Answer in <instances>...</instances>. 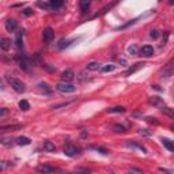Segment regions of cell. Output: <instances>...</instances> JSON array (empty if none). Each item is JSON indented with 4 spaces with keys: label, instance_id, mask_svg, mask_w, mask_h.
I'll use <instances>...</instances> for the list:
<instances>
[{
    "label": "cell",
    "instance_id": "6da1fadb",
    "mask_svg": "<svg viewBox=\"0 0 174 174\" xmlns=\"http://www.w3.org/2000/svg\"><path fill=\"white\" fill-rule=\"evenodd\" d=\"M7 82L10 83V86H11L16 93H25V90H26V86H25L23 82L19 79H16V78H14V76H7Z\"/></svg>",
    "mask_w": 174,
    "mask_h": 174
},
{
    "label": "cell",
    "instance_id": "7a4b0ae2",
    "mask_svg": "<svg viewBox=\"0 0 174 174\" xmlns=\"http://www.w3.org/2000/svg\"><path fill=\"white\" fill-rule=\"evenodd\" d=\"M56 90L60 91V93H75L76 87L71 83H64V82H61V83L56 84Z\"/></svg>",
    "mask_w": 174,
    "mask_h": 174
},
{
    "label": "cell",
    "instance_id": "3957f363",
    "mask_svg": "<svg viewBox=\"0 0 174 174\" xmlns=\"http://www.w3.org/2000/svg\"><path fill=\"white\" fill-rule=\"evenodd\" d=\"M173 75H174V60H171L170 63H167L166 67L162 69L161 76L165 78V79H167V78H170V76H173Z\"/></svg>",
    "mask_w": 174,
    "mask_h": 174
},
{
    "label": "cell",
    "instance_id": "277c9868",
    "mask_svg": "<svg viewBox=\"0 0 174 174\" xmlns=\"http://www.w3.org/2000/svg\"><path fill=\"white\" fill-rule=\"evenodd\" d=\"M79 152H80V150L76 146H74V144H67V146L64 147V154L67 155V156L74 158V156H78Z\"/></svg>",
    "mask_w": 174,
    "mask_h": 174
},
{
    "label": "cell",
    "instance_id": "5b68a950",
    "mask_svg": "<svg viewBox=\"0 0 174 174\" xmlns=\"http://www.w3.org/2000/svg\"><path fill=\"white\" fill-rule=\"evenodd\" d=\"M42 37H44V41L45 42H51L53 38H55V32L52 27H46L42 33Z\"/></svg>",
    "mask_w": 174,
    "mask_h": 174
},
{
    "label": "cell",
    "instance_id": "8992f818",
    "mask_svg": "<svg viewBox=\"0 0 174 174\" xmlns=\"http://www.w3.org/2000/svg\"><path fill=\"white\" fill-rule=\"evenodd\" d=\"M37 171H40V173H55V171H59V169L53 166H48V165H38Z\"/></svg>",
    "mask_w": 174,
    "mask_h": 174
},
{
    "label": "cell",
    "instance_id": "52a82bcc",
    "mask_svg": "<svg viewBox=\"0 0 174 174\" xmlns=\"http://www.w3.org/2000/svg\"><path fill=\"white\" fill-rule=\"evenodd\" d=\"M61 80H63L64 83H69L71 80H74V78H75V74L71 71V69H67V71H64L63 74H61Z\"/></svg>",
    "mask_w": 174,
    "mask_h": 174
},
{
    "label": "cell",
    "instance_id": "ba28073f",
    "mask_svg": "<svg viewBox=\"0 0 174 174\" xmlns=\"http://www.w3.org/2000/svg\"><path fill=\"white\" fill-rule=\"evenodd\" d=\"M140 52H142V55L144 57H150V56L154 55V48L151 46V45H144V46H142Z\"/></svg>",
    "mask_w": 174,
    "mask_h": 174
},
{
    "label": "cell",
    "instance_id": "9c48e42d",
    "mask_svg": "<svg viewBox=\"0 0 174 174\" xmlns=\"http://www.w3.org/2000/svg\"><path fill=\"white\" fill-rule=\"evenodd\" d=\"M6 30L8 33H12L16 30V20L15 19H7L6 22Z\"/></svg>",
    "mask_w": 174,
    "mask_h": 174
},
{
    "label": "cell",
    "instance_id": "30bf717a",
    "mask_svg": "<svg viewBox=\"0 0 174 174\" xmlns=\"http://www.w3.org/2000/svg\"><path fill=\"white\" fill-rule=\"evenodd\" d=\"M148 103H150V105H152V106L161 107V109L165 106V105H163V102L161 101V98H158V97H151V98L148 99Z\"/></svg>",
    "mask_w": 174,
    "mask_h": 174
},
{
    "label": "cell",
    "instance_id": "8fae6325",
    "mask_svg": "<svg viewBox=\"0 0 174 174\" xmlns=\"http://www.w3.org/2000/svg\"><path fill=\"white\" fill-rule=\"evenodd\" d=\"M16 60H18V64H19L20 69H23V71H27V69H29V63H27V60L25 59V57H22V56H18V57H16Z\"/></svg>",
    "mask_w": 174,
    "mask_h": 174
},
{
    "label": "cell",
    "instance_id": "7c38bea8",
    "mask_svg": "<svg viewBox=\"0 0 174 174\" xmlns=\"http://www.w3.org/2000/svg\"><path fill=\"white\" fill-rule=\"evenodd\" d=\"M0 48L3 51H8L11 48V40H8V38H0Z\"/></svg>",
    "mask_w": 174,
    "mask_h": 174
},
{
    "label": "cell",
    "instance_id": "4fadbf2b",
    "mask_svg": "<svg viewBox=\"0 0 174 174\" xmlns=\"http://www.w3.org/2000/svg\"><path fill=\"white\" fill-rule=\"evenodd\" d=\"M30 142H32V140L29 138H26V136H19V138L16 139V144H18V146H29Z\"/></svg>",
    "mask_w": 174,
    "mask_h": 174
},
{
    "label": "cell",
    "instance_id": "5bb4252c",
    "mask_svg": "<svg viewBox=\"0 0 174 174\" xmlns=\"http://www.w3.org/2000/svg\"><path fill=\"white\" fill-rule=\"evenodd\" d=\"M44 150L48 151V152H55V151H56V146L52 142L46 140V142L44 143Z\"/></svg>",
    "mask_w": 174,
    "mask_h": 174
},
{
    "label": "cell",
    "instance_id": "9a60e30c",
    "mask_svg": "<svg viewBox=\"0 0 174 174\" xmlns=\"http://www.w3.org/2000/svg\"><path fill=\"white\" fill-rule=\"evenodd\" d=\"M143 65H144V64H143V63H136V64H135V65H133V67H132V68H129L128 71H125V72H124V75H125V76H128V75H130V74H133V72H136V71H138L139 68H142Z\"/></svg>",
    "mask_w": 174,
    "mask_h": 174
},
{
    "label": "cell",
    "instance_id": "2e32d148",
    "mask_svg": "<svg viewBox=\"0 0 174 174\" xmlns=\"http://www.w3.org/2000/svg\"><path fill=\"white\" fill-rule=\"evenodd\" d=\"M18 129H22V125L20 124H16V125H4L1 127V130L3 132H7V130H18Z\"/></svg>",
    "mask_w": 174,
    "mask_h": 174
},
{
    "label": "cell",
    "instance_id": "e0dca14e",
    "mask_svg": "<svg viewBox=\"0 0 174 174\" xmlns=\"http://www.w3.org/2000/svg\"><path fill=\"white\" fill-rule=\"evenodd\" d=\"M163 142V146L166 147L169 151H171V152H174V142H171V140H169V139H162Z\"/></svg>",
    "mask_w": 174,
    "mask_h": 174
},
{
    "label": "cell",
    "instance_id": "ac0fdd59",
    "mask_svg": "<svg viewBox=\"0 0 174 174\" xmlns=\"http://www.w3.org/2000/svg\"><path fill=\"white\" fill-rule=\"evenodd\" d=\"M19 109L20 110H23V112H27L29 109H30V103L26 101V99H22V101H19Z\"/></svg>",
    "mask_w": 174,
    "mask_h": 174
},
{
    "label": "cell",
    "instance_id": "d6986e66",
    "mask_svg": "<svg viewBox=\"0 0 174 174\" xmlns=\"http://www.w3.org/2000/svg\"><path fill=\"white\" fill-rule=\"evenodd\" d=\"M15 44H16V46L19 48V49H20L22 46H23V42H22V30H18V32H16Z\"/></svg>",
    "mask_w": 174,
    "mask_h": 174
},
{
    "label": "cell",
    "instance_id": "ffe728a7",
    "mask_svg": "<svg viewBox=\"0 0 174 174\" xmlns=\"http://www.w3.org/2000/svg\"><path fill=\"white\" fill-rule=\"evenodd\" d=\"M88 7H90V1L88 0H82L80 1V11H82V14H86Z\"/></svg>",
    "mask_w": 174,
    "mask_h": 174
},
{
    "label": "cell",
    "instance_id": "44dd1931",
    "mask_svg": "<svg viewBox=\"0 0 174 174\" xmlns=\"http://www.w3.org/2000/svg\"><path fill=\"white\" fill-rule=\"evenodd\" d=\"M99 65H101V64L97 63V61H91V63L87 64V69H88V71H98Z\"/></svg>",
    "mask_w": 174,
    "mask_h": 174
},
{
    "label": "cell",
    "instance_id": "7402d4cb",
    "mask_svg": "<svg viewBox=\"0 0 174 174\" xmlns=\"http://www.w3.org/2000/svg\"><path fill=\"white\" fill-rule=\"evenodd\" d=\"M161 110H162L163 114H166V116H169V117H171V119H174V109H170V107H167V106H163Z\"/></svg>",
    "mask_w": 174,
    "mask_h": 174
},
{
    "label": "cell",
    "instance_id": "603a6c76",
    "mask_svg": "<svg viewBox=\"0 0 174 174\" xmlns=\"http://www.w3.org/2000/svg\"><path fill=\"white\" fill-rule=\"evenodd\" d=\"M128 147H135V148H138V150L142 151L143 154H147L146 148H144L143 146H140V144H138V143H135V142H129V143H128Z\"/></svg>",
    "mask_w": 174,
    "mask_h": 174
},
{
    "label": "cell",
    "instance_id": "cb8c5ba5",
    "mask_svg": "<svg viewBox=\"0 0 174 174\" xmlns=\"http://www.w3.org/2000/svg\"><path fill=\"white\" fill-rule=\"evenodd\" d=\"M90 150H94V151H97V152H101V154H103V155L109 154V151H107L106 148H103V147H98V146H91Z\"/></svg>",
    "mask_w": 174,
    "mask_h": 174
},
{
    "label": "cell",
    "instance_id": "d4e9b609",
    "mask_svg": "<svg viewBox=\"0 0 174 174\" xmlns=\"http://www.w3.org/2000/svg\"><path fill=\"white\" fill-rule=\"evenodd\" d=\"M107 113H125V109L123 106L110 107V109H107Z\"/></svg>",
    "mask_w": 174,
    "mask_h": 174
},
{
    "label": "cell",
    "instance_id": "484cf974",
    "mask_svg": "<svg viewBox=\"0 0 174 174\" xmlns=\"http://www.w3.org/2000/svg\"><path fill=\"white\" fill-rule=\"evenodd\" d=\"M113 130H114L116 133H125V132H127L125 127L120 125V124H116V125H113Z\"/></svg>",
    "mask_w": 174,
    "mask_h": 174
},
{
    "label": "cell",
    "instance_id": "4316f807",
    "mask_svg": "<svg viewBox=\"0 0 174 174\" xmlns=\"http://www.w3.org/2000/svg\"><path fill=\"white\" fill-rule=\"evenodd\" d=\"M49 3H51L52 8H60L63 6V1H61V0H51Z\"/></svg>",
    "mask_w": 174,
    "mask_h": 174
},
{
    "label": "cell",
    "instance_id": "83f0119b",
    "mask_svg": "<svg viewBox=\"0 0 174 174\" xmlns=\"http://www.w3.org/2000/svg\"><path fill=\"white\" fill-rule=\"evenodd\" d=\"M38 87H40L44 93H46V94H51L52 93V88H49V86H48L46 83H40L38 84Z\"/></svg>",
    "mask_w": 174,
    "mask_h": 174
},
{
    "label": "cell",
    "instance_id": "f1b7e54d",
    "mask_svg": "<svg viewBox=\"0 0 174 174\" xmlns=\"http://www.w3.org/2000/svg\"><path fill=\"white\" fill-rule=\"evenodd\" d=\"M128 52H129V55H132V56H138L139 48L136 46V45H130V46L128 48Z\"/></svg>",
    "mask_w": 174,
    "mask_h": 174
},
{
    "label": "cell",
    "instance_id": "f546056e",
    "mask_svg": "<svg viewBox=\"0 0 174 174\" xmlns=\"http://www.w3.org/2000/svg\"><path fill=\"white\" fill-rule=\"evenodd\" d=\"M116 69V65L114 64H106L105 67H102V72H112Z\"/></svg>",
    "mask_w": 174,
    "mask_h": 174
},
{
    "label": "cell",
    "instance_id": "4dcf8cb0",
    "mask_svg": "<svg viewBox=\"0 0 174 174\" xmlns=\"http://www.w3.org/2000/svg\"><path fill=\"white\" fill-rule=\"evenodd\" d=\"M146 121L148 124H154V125H158L159 121L156 119H154V117H146Z\"/></svg>",
    "mask_w": 174,
    "mask_h": 174
},
{
    "label": "cell",
    "instance_id": "1f68e13d",
    "mask_svg": "<svg viewBox=\"0 0 174 174\" xmlns=\"http://www.w3.org/2000/svg\"><path fill=\"white\" fill-rule=\"evenodd\" d=\"M37 4H38V7H41V8H45V10H52L51 3H42V1H40V3H37Z\"/></svg>",
    "mask_w": 174,
    "mask_h": 174
},
{
    "label": "cell",
    "instance_id": "d6a6232c",
    "mask_svg": "<svg viewBox=\"0 0 174 174\" xmlns=\"http://www.w3.org/2000/svg\"><path fill=\"white\" fill-rule=\"evenodd\" d=\"M22 14H23L25 16H32L33 15V10L32 8H25L23 11H22Z\"/></svg>",
    "mask_w": 174,
    "mask_h": 174
},
{
    "label": "cell",
    "instance_id": "836d02e7",
    "mask_svg": "<svg viewBox=\"0 0 174 174\" xmlns=\"http://www.w3.org/2000/svg\"><path fill=\"white\" fill-rule=\"evenodd\" d=\"M150 37H151V38H154V40H156V38L159 37V32H158V30H151Z\"/></svg>",
    "mask_w": 174,
    "mask_h": 174
},
{
    "label": "cell",
    "instance_id": "e575fe53",
    "mask_svg": "<svg viewBox=\"0 0 174 174\" xmlns=\"http://www.w3.org/2000/svg\"><path fill=\"white\" fill-rule=\"evenodd\" d=\"M69 42H71V41L61 40V41H60V44H59V48H60V49H61V48H64V46H68V45H69Z\"/></svg>",
    "mask_w": 174,
    "mask_h": 174
},
{
    "label": "cell",
    "instance_id": "d590c367",
    "mask_svg": "<svg viewBox=\"0 0 174 174\" xmlns=\"http://www.w3.org/2000/svg\"><path fill=\"white\" fill-rule=\"evenodd\" d=\"M11 143H12L11 139H1V144H3V146H10Z\"/></svg>",
    "mask_w": 174,
    "mask_h": 174
},
{
    "label": "cell",
    "instance_id": "8d00e7d4",
    "mask_svg": "<svg viewBox=\"0 0 174 174\" xmlns=\"http://www.w3.org/2000/svg\"><path fill=\"white\" fill-rule=\"evenodd\" d=\"M139 133L143 135V136H151V132H148V129H140Z\"/></svg>",
    "mask_w": 174,
    "mask_h": 174
},
{
    "label": "cell",
    "instance_id": "74e56055",
    "mask_svg": "<svg viewBox=\"0 0 174 174\" xmlns=\"http://www.w3.org/2000/svg\"><path fill=\"white\" fill-rule=\"evenodd\" d=\"M76 173H80V174H90V171L87 170V169H76Z\"/></svg>",
    "mask_w": 174,
    "mask_h": 174
},
{
    "label": "cell",
    "instance_id": "f35d334b",
    "mask_svg": "<svg viewBox=\"0 0 174 174\" xmlns=\"http://www.w3.org/2000/svg\"><path fill=\"white\" fill-rule=\"evenodd\" d=\"M8 114V109H6V107H3L1 110H0V117H4V116Z\"/></svg>",
    "mask_w": 174,
    "mask_h": 174
},
{
    "label": "cell",
    "instance_id": "ab89813d",
    "mask_svg": "<svg viewBox=\"0 0 174 174\" xmlns=\"http://www.w3.org/2000/svg\"><path fill=\"white\" fill-rule=\"evenodd\" d=\"M71 102H65V103H61V105H57V106H53V109H60V107H65V106H68Z\"/></svg>",
    "mask_w": 174,
    "mask_h": 174
},
{
    "label": "cell",
    "instance_id": "60d3db41",
    "mask_svg": "<svg viewBox=\"0 0 174 174\" xmlns=\"http://www.w3.org/2000/svg\"><path fill=\"white\" fill-rule=\"evenodd\" d=\"M152 87H154V90H156V91H162V88L159 86H152Z\"/></svg>",
    "mask_w": 174,
    "mask_h": 174
},
{
    "label": "cell",
    "instance_id": "b9f144b4",
    "mask_svg": "<svg viewBox=\"0 0 174 174\" xmlns=\"http://www.w3.org/2000/svg\"><path fill=\"white\" fill-rule=\"evenodd\" d=\"M6 166H7V162H3V165H1V169H6Z\"/></svg>",
    "mask_w": 174,
    "mask_h": 174
},
{
    "label": "cell",
    "instance_id": "7bdbcfd3",
    "mask_svg": "<svg viewBox=\"0 0 174 174\" xmlns=\"http://www.w3.org/2000/svg\"><path fill=\"white\" fill-rule=\"evenodd\" d=\"M171 130H173V132H174V125H171Z\"/></svg>",
    "mask_w": 174,
    "mask_h": 174
},
{
    "label": "cell",
    "instance_id": "ee69618b",
    "mask_svg": "<svg viewBox=\"0 0 174 174\" xmlns=\"http://www.w3.org/2000/svg\"><path fill=\"white\" fill-rule=\"evenodd\" d=\"M110 174H116V173H110Z\"/></svg>",
    "mask_w": 174,
    "mask_h": 174
}]
</instances>
